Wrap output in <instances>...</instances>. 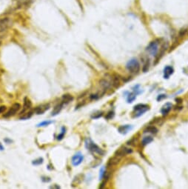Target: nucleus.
I'll return each instance as SVG.
<instances>
[{
  "mask_svg": "<svg viewBox=\"0 0 188 189\" xmlns=\"http://www.w3.org/2000/svg\"><path fill=\"white\" fill-rule=\"evenodd\" d=\"M85 147L88 150H89L91 153H97L99 155H104V151H102V149H100L97 145H96L91 139L88 138L85 139Z\"/></svg>",
  "mask_w": 188,
  "mask_h": 189,
  "instance_id": "nucleus-1",
  "label": "nucleus"
},
{
  "mask_svg": "<svg viewBox=\"0 0 188 189\" xmlns=\"http://www.w3.org/2000/svg\"><path fill=\"white\" fill-rule=\"evenodd\" d=\"M140 63L138 59L133 58L127 62L126 65V68L131 73H138L140 70Z\"/></svg>",
  "mask_w": 188,
  "mask_h": 189,
  "instance_id": "nucleus-2",
  "label": "nucleus"
},
{
  "mask_svg": "<svg viewBox=\"0 0 188 189\" xmlns=\"http://www.w3.org/2000/svg\"><path fill=\"white\" fill-rule=\"evenodd\" d=\"M149 110V106L145 104H138L134 106L133 111H135L134 116L133 117H139L142 114L148 111Z\"/></svg>",
  "mask_w": 188,
  "mask_h": 189,
  "instance_id": "nucleus-3",
  "label": "nucleus"
},
{
  "mask_svg": "<svg viewBox=\"0 0 188 189\" xmlns=\"http://www.w3.org/2000/svg\"><path fill=\"white\" fill-rule=\"evenodd\" d=\"M146 51L152 56H156L159 52V43L156 41H152L146 47Z\"/></svg>",
  "mask_w": 188,
  "mask_h": 189,
  "instance_id": "nucleus-4",
  "label": "nucleus"
},
{
  "mask_svg": "<svg viewBox=\"0 0 188 189\" xmlns=\"http://www.w3.org/2000/svg\"><path fill=\"white\" fill-rule=\"evenodd\" d=\"M21 109V105L19 103H14L13 105L11 106V108H10V110L8 111L5 114H4L3 116L5 118H9L13 116L14 115H16V113L18 112L19 110Z\"/></svg>",
  "mask_w": 188,
  "mask_h": 189,
  "instance_id": "nucleus-5",
  "label": "nucleus"
},
{
  "mask_svg": "<svg viewBox=\"0 0 188 189\" xmlns=\"http://www.w3.org/2000/svg\"><path fill=\"white\" fill-rule=\"evenodd\" d=\"M10 24H11V21L10 18L5 17V18L0 19V34L5 32L10 26Z\"/></svg>",
  "mask_w": 188,
  "mask_h": 189,
  "instance_id": "nucleus-6",
  "label": "nucleus"
},
{
  "mask_svg": "<svg viewBox=\"0 0 188 189\" xmlns=\"http://www.w3.org/2000/svg\"><path fill=\"white\" fill-rule=\"evenodd\" d=\"M84 160V156L81 152H77L72 157L71 163L73 166H78Z\"/></svg>",
  "mask_w": 188,
  "mask_h": 189,
  "instance_id": "nucleus-7",
  "label": "nucleus"
},
{
  "mask_svg": "<svg viewBox=\"0 0 188 189\" xmlns=\"http://www.w3.org/2000/svg\"><path fill=\"white\" fill-rule=\"evenodd\" d=\"M133 153V150L131 149H128V148H126V147H121L117 151H116L115 152V156L118 157H125L126 155L130 154V153Z\"/></svg>",
  "mask_w": 188,
  "mask_h": 189,
  "instance_id": "nucleus-8",
  "label": "nucleus"
},
{
  "mask_svg": "<svg viewBox=\"0 0 188 189\" xmlns=\"http://www.w3.org/2000/svg\"><path fill=\"white\" fill-rule=\"evenodd\" d=\"M50 108V105L49 104H42L41 105L37 106L35 109L33 110V112L36 114H43L46 111Z\"/></svg>",
  "mask_w": 188,
  "mask_h": 189,
  "instance_id": "nucleus-9",
  "label": "nucleus"
},
{
  "mask_svg": "<svg viewBox=\"0 0 188 189\" xmlns=\"http://www.w3.org/2000/svg\"><path fill=\"white\" fill-rule=\"evenodd\" d=\"M173 108V105L172 103H167L164 105L162 106V109H161V112H162V115H167V114L170 113V111H171Z\"/></svg>",
  "mask_w": 188,
  "mask_h": 189,
  "instance_id": "nucleus-10",
  "label": "nucleus"
},
{
  "mask_svg": "<svg viewBox=\"0 0 188 189\" xmlns=\"http://www.w3.org/2000/svg\"><path fill=\"white\" fill-rule=\"evenodd\" d=\"M133 129V126L130 125H125V126H121L118 128V131L122 134H127L130 130Z\"/></svg>",
  "mask_w": 188,
  "mask_h": 189,
  "instance_id": "nucleus-11",
  "label": "nucleus"
},
{
  "mask_svg": "<svg viewBox=\"0 0 188 189\" xmlns=\"http://www.w3.org/2000/svg\"><path fill=\"white\" fill-rule=\"evenodd\" d=\"M31 106H32V103L31 102V100L28 99V97H25L24 99V107H23V110L20 112V114H25L28 110L31 109Z\"/></svg>",
  "mask_w": 188,
  "mask_h": 189,
  "instance_id": "nucleus-12",
  "label": "nucleus"
},
{
  "mask_svg": "<svg viewBox=\"0 0 188 189\" xmlns=\"http://www.w3.org/2000/svg\"><path fill=\"white\" fill-rule=\"evenodd\" d=\"M174 72V69L172 66H166L164 68V79H169L170 77L172 75Z\"/></svg>",
  "mask_w": 188,
  "mask_h": 189,
  "instance_id": "nucleus-13",
  "label": "nucleus"
},
{
  "mask_svg": "<svg viewBox=\"0 0 188 189\" xmlns=\"http://www.w3.org/2000/svg\"><path fill=\"white\" fill-rule=\"evenodd\" d=\"M118 162H119V157L115 156V157H111V158L108 160V162H107V168H111V167H113L115 166V165H116Z\"/></svg>",
  "mask_w": 188,
  "mask_h": 189,
  "instance_id": "nucleus-14",
  "label": "nucleus"
},
{
  "mask_svg": "<svg viewBox=\"0 0 188 189\" xmlns=\"http://www.w3.org/2000/svg\"><path fill=\"white\" fill-rule=\"evenodd\" d=\"M64 104L62 103H59L57 105H56L54 108V111H52V114H51V116H56L58 114L60 113V111H62V109L63 108Z\"/></svg>",
  "mask_w": 188,
  "mask_h": 189,
  "instance_id": "nucleus-15",
  "label": "nucleus"
},
{
  "mask_svg": "<svg viewBox=\"0 0 188 189\" xmlns=\"http://www.w3.org/2000/svg\"><path fill=\"white\" fill-rule=\"evenodd\" d=\"M144 133H150L152 134H156L158 133V129L155 126H148L144 130Z\"/></svg>",
  "mask_w": 188,
  "mask_h": 189,
  "instance_id": "nucleus-16",
  "label": "nucleus"
},
{
  "mask_svg": "<svg viewBox=\"0 0 188 189\" xmlns=\"http://www.w3.org/2000/svg\"><path fill=\"white\" fill-rule=\"evenodd\" d=\"M73 100V96H71L70 94H65L62 96V103H63L64 105L68 104L69 103H70L71 101Z\"/></svg>",
  "mask_w": 188,
  "mask_h": 189,
  "instance_id": "nucleus-17",
  "label": "nucleus"
},
{
  "mask_svg": "<svg viewBox=\"0 0 188 189\" xmlns=\"http://www.w3.org/2000/svg\"><path fill=\"white\" fill-rule=\"evenodd\" d=\"M153 141V138L150 136H147V137H144V138L142 139V141H141V145L143 146H146L147 145L150 144V142H152Z\"/></svg>",
  "mask_w": 188,
  "mask_h": 189,
  "instance_id": "nucleus-18",
  "label": "nucleus"
},
{
  "mask_svg": "<svg viewBox=\"0 0 188 189\" xmlns=\"http://www.w3.org/2000/svg\"><path fill=\"white\" fill-rule=\"evenodd\" d=\"M136 99V94L134 92L129 93L127 96V101L128 103H132Z\"/></svg>",
  "mask_w": 188,
  "mask_h": 189,
  "instance_id": "nucleus-19",
  "label": "nucleus"
},
{
  "mask_svg": "<svg viewBox=\"0 0 188 189\" xmlns=\"http://www.w3.org/2000/svg\"><path fill=\"white\" fill-rule=\"evenodd\" d=\"M65 134H66V128H65V126H62V129H61V133L58 134L56 137L57 140L58 141L62 140V139H64V137H65Z\"/></svg>",
  "mask_w": 188,
  "mask_h": 189,
  "instance_id": "nucleus-20",
  "label": "nucleus"
},
{
  "mask_svg": "<svg viewBox=\"0 0 188 189\" xmlns=\"http://www.w3.org/2000/svg\"><path fill=\"white\" fill-rule=\"evenodd\" d=\"M54 121L52 120H45V121H43V122H40V123H39V124L36 126V127L37 128H40V127H46V126H48L49 125L52 124V123H54Z\"/></svg>",
  "mask_w": 188,
  "mask_h": 189,
  "instance_id": "nucleus-21",
  "label": "nucleus"
},
{
  "mask_svg": "<svg viewBox=\"0 0 188 189\" xmlns=\"http://www.w3.org/2000/svg\"><path fill=\"white\" fill-rule=\"evenodd\" d=\"M100 85L102 87V88H104V91L108 89L110 86V84L109 83V82L105 80H102L100 81Z\"/></svg>",
  "mask_w": 188,
  "mask_h": 189,
  "instance_id": "nucleus-22",
  "label": "nucleus"
},
{
  "mask_svg": "<svg viewBox=\"0 0 188 189\" xmlns=\"http://www.w3.org/2000/svg\"><path fill=\"white\" fill-rule=\"evenodd\" d=\"M43 162H44V159L42 158V157H39V158L36 159V160H34L32 162V164L33 165H40Z\"/></svg>",
  "mask_w": 188,
  "mask_h": 189,
  "instance_id": "nucleus-23",
  "label": "nucleus"
},
{
  "mask_svg": "<svg viewBox=\"0 0 188 189\" xmlns=\"http://www.w3.org/2000/svg\"><path fill=\"white\" fill-rule=\"evenodd\" d=\"M106 174L107 173H106L105 168H104V167H102V168H101L100 171H99V179H100V180L103 179V178L104 177Z\"/></svg>",
  "mask_w": 188,
  "mask_h": 189,
  "instance_id": "nucleus-24",
  "label": "nucleus"
},
{
  "mask_svg": "<svg viewBox=\"0 0 188 189\" xmlns=\"http://www.w3.org/2000/svg\"><path fill=\"white\" fill-rule=\"evenodd\" d=\"M102 115H103V112L102 111H98L97 113H95L93 115H92L91 118L92 119H99L101 116H102Z\"/></svg>",
  "mask_w": 188,
  "mask_h": 189,
  "instance_id": "nucleus-25",
  "label": "nucleus"
},
{
  "mask_svg": "<svg viewBox=\"0 0 188 189\" xmlns=\"http://www.w3.org/2000/svg\"><path fill=\"white\" fill-rule=\"evenodd\" d=\"M149 66H150V60L148 59L146 61V63L144 64V66H143V68H142L143 71L144 72L148 71V69H149Z\"/></svg>",
  "mask_w": 188,
  "mask_h": 189,
  "instance_id": "nucleus-26",
  "label": "nucleus"
},
{
  "mask_svg": "<svg viewBox=\"0 0 188 189\" xmlns=\"http://www.w3.org/2000/svg\"><path fill=\"white\" fill-rule=\"evenodd\" d=\"M33 114V111H30V112L27 113V114H25V115H24V116H22L20 119H22V120L23 119H28L29 118H31V116H32Z\"/></svg>",
  "mask_w": 188,
  "mask_h": 189,
  "instance_id": "nucleus-27",
  "label": "nucleus"
},
{
  "mask_svg": "<svg viewBox=\"0 0 188 189\" xmlns=\"http://www.w3.org/2000/svg\"><path fill=\"white\" fill-rule=\"evenodd\" d=\"M113 116H114V112L112 111H110L107 114V115H106L105 116V119H111L112 118H113Z\"/></svg>",
  "mask_w": 188,
  "mask_h": 189,
  "instance_id": "nucleus-28",
  "label": "nucleus"
},
{
  "mask_svg": "<svg viewBox=\"0 0 188 189\" xmlns=\"http://www.w3.org/2000/svg\"><path fill=\"white\" fill-rule=\"evenodd\" d=\"M41 179H42V181L43 182V183H49V182H50V180H51V179H50L49 176H42V177H41Z\"/></svg>",
  "mask_w": 188,
  "mask_h": 189,
  "instance_id": "nucleus-29",
  "label": "nucleus"
},
{
  "mask_svg": "<svg viewBox=\"0 0 188 189\" xmlns=\"http://www.w3.org/2000/svg\"><path fill=\"white\" fill-rule=\"evenodd\" d=\"M100 97V95L99 94V93H95V94H92V95H91V96H90V99H91V100H98V99H99V98Z\"/></svg>",
  "mask_w": 188,
  "mask_h": 189,
  "instance_id": "nucleus-30",
  "label": "nucleus"
},
{
  "mask_svg": "<svg viewBox=\"0 0 188 189\" xmlns=\"http://www.w3.org/2000/svg\"><path fill=\"white\" fill-rule=\"evenodd\" d=\"M187 33V29H182L180 31V33H179V36H184Z\"/></svg>",
  "mask_w": 188,
  "mask_h": 189,
  "instance_id": "nucleus-31",
  "label": "nucleus"
},
{
  "mask_svg": "<svg viewBox=\"0 0 188 189\" xmlns=\"http://www.w3.org/2000/svg\"><path fill=\"white\" fill-rule=\"evenodd\" d=\"M167 96H166L165 94H161V95H159V96L157 97V100L158 101H161V100H162L163 99H164V98H166Z\"/></svg>",
  "mask_w": 188,
  "mask_h": 189,
  "instance_id": "nucleus-32",
  "label": "nucleus"
},
{
  "mask_svg": "<svg viewBox=\"0 0 188 189\" xmlns=\"http://www.w3.org/2000/svg\"><path fill=\"white\" fill-rule=\"evenodd\" d=\"M5 110H6V106L5 105L0 106V114H2L3 112H5Z\"/></svg>",
  "mask_w": 188,
  "mask_h": 189,
  "instance_id": "nucleus-33",
  "label": "nucleus"
},
{
  "mask_svg": "<svg viewBox=\"0 0 188 189\" xmlns=\"http://www.w3.org/2000/svg\"><path fill=\"white\" fill-rule=\"evenodd\" d=\"M4 141H5V143H7V144H10L12 142H13L11 139H8V138L4 139Z\"/></svg>",
  "mask_w": 188,
  "mask_h": 189,
  "instance_id": "nucleus-34",
  "label": "nucleus"
},
{
  "mask_svg": "<svg viewBox=\"0 0 188 189\" xmlns=\"http://www.w3.org/2000/svg\"><path fill=\"white\" fill-rule=\"evenodd\" d=\"M4 150V146L2 145V143H0V151Z\"/></svg>",
  "mask_w": 188,
  "mask_h": 189,
  "instance_id": "nucleus-35",
  "label": "nucleus"
},
{
  "mask_svg": "<svg viewBox=\"0 0 188 189\" xmlns=\"http://www.w3.org/2000/svg\"><path fill=\"white\" fill-rule=\"evenodd\" d=\"M47 169L53 170V169H54V168H53V166H50V165H47Z\"/></svg>",
  "mask_w": 188,
  "mask_h": 189,
  "instance_id": "nucleus-36",
  "label": "nucleus"
},
{
  "mask_svg": "<svg viewBox=\"0 0 188 189\" xmlns=\"http://www.w3.org/2000/svg\"><path fill=\"white\" fill-rule=\"evenodd\" d=\"M60 188V186H50V188Z\"/></svg>",
  "mask_w": 188,
  "mask_h": 189,
  "instance_id": "nucleus-37",
  "label": "nucleus"
}]
</instances>
